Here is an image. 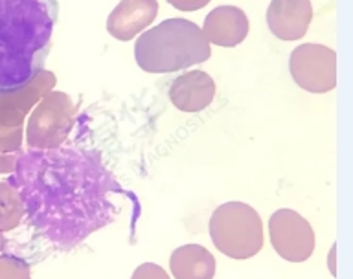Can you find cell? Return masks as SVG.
<instances>
[{
	"instance_id": "8",
	"label": "cell",
	"mask_w": 353,
	"mask_h": 279,
	"mask_svg": "<svg viewBox=\"0 0 353 279\" xmlns=\"http://www.w3.org/2000/svg\"><path fill=\"white\" fill-rule=\"evenodd\" d=\"M313 21L311 0H270L267 8V26L281 41H298Z\"/></svg>"
},
{
	"instance_id": "11",
	"label": "cell",
	"mask_w": 353,
	"mask_h": 279,
	"mask_svg": "<svg viewBox=\"0 0 353 279\" xmlns=\"http://www.w3.org/2000/svg\"><path fill=\"white\" fill-rule=\"evenodd\" d=\"M215 96L214 79L203 70H192L173 79L170 85V99L182 112L204 110Z\"/></svg>"
},
{
	"instance_id": "2",
	"label": "cell",
	"mask_w": 353,
	"mask_h": 279,
	"mask_svg": "<svg viewBox=\"0 0 353 279\" xmlns=\"http://www.w3.org/2000/svg\"><path fill=\"white\" fill-rule=\"evenodd\" d=\"M57 15V0H0V94L22 90L44 70Z\"/></svg>"
},
{
	"instance_id": "1",
	"label": "cell",
	"mask_w": 353,
	"mask_h": 279,
	"mask_svg": "<svg viewBox=\"0 0 353 279\" xmlns=\"http://www.w3.org/2000/svg\"><path fill=\"white\" fill-rule=\"evenodd\" d=\"M8 184L21 195L30 225L59 250L81 245L118 214L112 195L121 189L94 151L28 149Z\"/></svg>"
},
{
	"instance_id": "7",
	"label": "cell",
	"mask_w": 353,
	"mask_h": 279,
	"mask_svg": "<svg viewBox=\"0 0 353 279\" xmlns=\"http://www.w3.org/2000/svg\"><path fill=\"white\" fill-rule=\"evenodd\" d=\"M270 245L289 263H303L314 252V231L294 209H278L269 219Z\"/></svg>"
},
{
	"instance_id": "5",
	"label": "cell",
	"mask_w": 353,
	"mask_h": 279,
	"mask_svg": "<svg viewBox=\"0 0 353 279\" xmlns=\"http://www.w3.org/2000/svg\"><path fill=\"white\" fill-rule=\"evenodd\" d=\"M74 125V103L65 92H50L28 123L30 149H57Z\"/></svg>"
},
{
	"instance_id": "6",
	"label": "cell",
	"mask_w": 353,
	"mask_h": 279,
	"mask_svg": "<svg viewBox=\"0 0 353 279\" xmlns=\"http://www.w3.org/2000/svg\"><path fill=\"white\" fill-rule=\"evenodd\" d=\"M289 70L298 87L313 94L336 87V54L324 44H300L289 57Z\"/></svg>"
},
{
	"instance_id": "17",
	"label": "cell",
	"mask_w": 353,
	"mask_h": 279,
	"mask_svg": "<svg viewBox=\"0 0 353 279\" xmlns=\"http://www.w3.org/2000/svg\"><path fill=\"white\" fill-rule=\"evenodd\" d=\"M6 242H8V241H6L4 236L0 234V250H4V248H6Z\"/></svg>"
},
{
	"instance_id": "16",
	"label": "cell",
	"mask_w": 353,
	"mask_h": 279,
	"mask_svg": "<svg viewBox=\"0 0 353 279\" xmlns=\"http://www.w3.org/2000/svg\"><path fill=\"white\" fill-rule=\"evenodd\" d=\"M168 2L181 11H197L208 4L210 0H168Z\"/></svg>"
},
{
	"instance_id": "10",
	"label": "cell",
	"mask_w": 353,
	"mask_h": 279,
	"mask_svg": "<svg viewBox=\"0 0 353 279\" xmlns=\"http://www.w3.org/2000/svg\"><path fill=\"white\" fill-rule=\"evenodd\" d=\"M203 33L210 44L234 48L248 35V19L236 6H219L204 19Z\"/></svg>"
},
{
	"instance_id": "13",
	"label": "cell",
	"mask_w": 353,
	"mask_h": 279,
	"mask_svg": "<svg viewBox=\"0 0 353 279\" xmlns=\"http://www.w3.org/2000/svg\"><path fill=\"white\" fill-rule=\"evenodd\" d=\"M24 217L22 198L15 187L8 182H0V231L13 230Z\"/></svg>"
},
{
	"instance_id": "12",
	"label": "cell",
	"mask_w": 353,
	"mask_h": 279,
	"mask_svg": "<svg viewBox=\"0 0 353 279\" xmlns=\"http://www.w3.org/2000/svg\"><path fill=\"white\" fill-rule=\"evenodd\" d=\"M170 269L175 279H214L215 258L201 245H184L173 250Z\"/></svg>"
},
{
	"instance_id": "9",
	"label": "cell",
	"mask_w": 353,
	"mask_h": 279,
	"mask_svg": "<svg viewBox=\"0 0 353 279\" xmlns=\"http://www.w3.org/2000/svg\"><path fill=\"white\" fill-rule=\"evenodd\" d=\"M157 0H120L107 19V32L116 41H131L157 19Z\"/></svg>"
},
{
	"instance_id": "4",
	"label": "cell",
	"mask_w": 353,
	"mask_h": 279,
	"mask_svg": "<svg viewBox=\"0 0 353 279\" xmlns=\"http://www.w3.org/2000/svg\"><path fill=\"white\" fill-rule=\"evenodd\" d=\"M214 247L226 258L250 259L263 248V223L252 206L226 203L215 208L210 219Z\"/></svg>"
},
{
	"instance_id": "3",
	"label": "cell",
	"mask_w": 353,
	"mask_h": 279,
	"mask_svg": "<svg viewBox=\"0 0 353 279\" xmlns=\"http://www.w3.org/2000/svg\"><path fill=\"white\" fill-rule=\"evenodd\" d=\"M212 48L203 30L188 19H168L143 32L134 44V59L148 74L186 70L210 59Z\"/></svg>"
},
{
	"instance_id": "14",
	"label": "cell",
	"mask_w": 353,
	"mask_h": 279,
	"mask_svg": "<svg viewBox=\"0 0 353 279\" xmlns=\"http://www.w3.org/2000/svg\"><path fill=\"white\" fill-rule=\"evenodd\" d=\"M0 279H32L30 265L15 256L0 258Z\"/></svg>"
},
{
	"instance_id": "15",
	"label": "cell",
	"mask_w": 353,
	"mask_h": 279,
	"mask_svg": "<svg viewBox=\"0 0 353 279\" xmlns=\"http://www.w3.org/2000/svg\"><path fill=\"white\" fill-rule=\"evenodd\" d=\"M131 279H170V276H168V272H165L162 267H159V265L143 263L132 272Z\"/></svg>"
}]
</instances>
